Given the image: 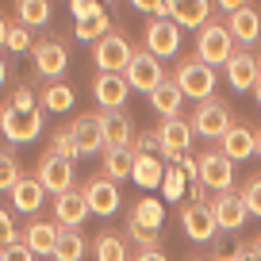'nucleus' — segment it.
<instances>
[{"label":"nucleus","mask_w":261,"mask_h":261,"mask_svg":"<svg viewBox=\"0 0 261 261\" xmlns=\"http://www.w3.org/2000/svg\"><path fill=\"white\" fill-rule=\"evenodd\" d=\"M234 46H238V42L230 39L227 23L207 19V23L196 31V58H200V62H207L212 69H215V65H227L230 54H234Z\"/></svg>","instance_id":"1"},{"label":"nucleus","mask_w":261,"mask_h":261,"mask_svg":"<svg viewBox=\"0 0 261 261\" xmlns=\"http://www.w3.org/2000/svg\"><path fill=\"white\" fill-rule=\"evenodd\" d=\"M173 81L185 92V100H196V104H200V100H212V92H215V69L207 62H200V58H185V62L177 65Z\"/></svg>","instance_id":"2"},{"label":"nucleus","mask_w":261,"mask_h":261,"mask_svg":"<svg viewBox=\"0 0 261 261\" xmlns=\"http://www.w3.org/2000/svg\"><path fill=\"white\" fill-rule=\"evenodd\" d=\"M130 58H135V50L123 31H108L100 42H92V62L100 73H127Z\"/></svg>","instance_id":"3"},{"label":"nucleus","mask_w":261,"mask_h":261,"mask_svg":"<svg viewBox=\"0 0 261 261\" xmlns=\"http://www.w3.org/2000/svg\"><path fill=\"white\" fill-rule=\"evenodd\" d=\"M192 130L200 135V139H223L230 127H234V115H230V108L223 104V100H200L196 104V112H192Z\"/></svg>","instance_id":"4"},{"label":"nucleus","mask_w":261,"mask_h":261,"mask_svg":"<svg viewBox=\"0 0 261 261\" xmlns=\"http://www.w3.org/2000/svg\"><path fill=\"white\" fill-rule=\"evenodd\" d=\"M0 135L12 142V146H27L42 135V115L39 112H19V108L4 104L0 108Z\"/></svg>","instance_id":"5"},{"label":"nucleus","mask_w":261,"mask_h":261,"mask_svg":"<svg viewBox=\"0 0 261 261\" xmlns=\"http://www.w3.org/2000/svg\"><path fill=\"white\" fill-rule=\"evenodd\" d=\"M207 207H212L215 227H219V230H227V234H238V230H242V223L250 219L242 192H215V200H212Z\"/></svg>","instance_id":"6"},{"label":"nucleus","mask_w":261,"mask_h":261,"mask_svg":"<svg viewBox=\"0 0 261 261\" xmlns=\"http://www.w3.org/2000/svg\"><path fill=\"white\" fill-rule=\"evenodd\" d=\"M123 77H127L130 89H139V92H146V96H150V92L165 81L162 58H154L150 50H139V54L130 58V65H127V73H123Z\"/></svg>","instance_id":"7"},{"label":"nucleus","mask_w":261,"mask_h":261,"mask_svg":"<svg viewBox=\"0 0 261 261\" xmlns=\"http://www.w3.org/2000/svg\"><path fill=\"white\" fill-rule=\"evenodd\" d=\"M35 177H39V185L46 188V192L62 196V192H69V188H73V162H65V158H58L54 150H46V154L39 158Z\"/></svg>","instance_id":"8"},{"label":"nucleus","mask_w":261,"mask_h":261,"mask_svg":"<svg viewBox=\"0 0 261 261\" xmlns=\"http://www.w3.org/2000/svg\"><path fill=\"white\" fill-rule=\"evenodd\" d=\"M192 123L185 119V115H173V119H162L158 123V139H162V154L169 158V162H180L185 158V150L192 146Z\"/></svg>","instance_id":"9"},{"label":"nucleus","mask_w":261,"mask_h":261,"mask_svg":"<svg viewBox=\"0 0 261 261\" xmlns=\"http://www.w3.org/2000/svg\"><path fill=\"white\" fill-rule=\"evenodd\" d=\"M200 180H204V188H212V192H230V185H234V162H230L223 150L204 154L200 158Z\"/></svg>","instance_id":"10"},{"label":"nucleus","mask_w":261,"mask_h":261,"mask_svg":"<svg viewBox=\"0 0 261 261\" xmlns=\"http://www.w3.org/2000/svg\"><path fill=\"white\" fill-rule=\"evenodd\" d=\"M92 96H96V104L104 108V112H123V104H127V96H130V85H127L123 73H96Z\"/></svg>","instance_id":"11"},{"label":"nucleus","mask_w":261,"mask_h":261,"mask_svg":"<svg viewBox=\"0 0 261 261\" xmlns=\"http://www.w3.org/2000/svg\"><path fill=\"white\" fill-rule=\"evenodd\" d=\"M146 50L154 58L180 54V27L173 23V19H150L146 23Z\"/></svg>","instance_id":"12"},{"label":"nucleus","mask_w":261,"mask_h":261,"mask_svg":"<svg viewBox=\"0 0 261 261\" xmlns=\"http://www.w3.org/2000/svg\"><path fill=\"white\" fill-rule=\"evenodd\" d=\"M223 69H227V81H230V89H234V92L253 89V85H257V77H261L257 54H250V50H242V46L230 54V62L223 65Z\"/></svg>","instance_id":"13"},{"label":"nucleus","mask_w":261,"mask_h":261,"mask_svg":"<svg viewBox=\"0 0 261 261\" xmlns=\"http://www.w3.org/2000/svg\"><path fill=\"white\" fill-rule=\"evenodd\" d=\"M85 215H89V200H85V188H69V192L54 196V223L58 227H81Z\"/></svg>","instance_id":"14"},{"label":"nucleus","mask_w":261,"mask_h":261,"mask_svg":"<svg viewBox=\"0 0 261 261\" xmlns=\"http://www.w3.org/2000/svg\"><path fill=\"white\" fill-rule=\"evenodd\" d=\"M180 227H185V234L192 238V242H215V234H219L207 204H188L185 212H180Z\"/></svg>","instance_id":"15"},{"label":"nucleus","mask_w":261,"mask_h":261,"mask_svg":"<svg viewBox=\"0 0 261 261\" xmlns=\"http://www.w3.org/2000/svg\"><path fill=\"white\" fill-rule=\"evenodd\" d=\"M35 69H39L46 81H62V73L69 69V54H65L62 42H35Z\"/></svg>","instance_id":"16"},{"label":"nucleus","mask_w":261,"mask_h":261,"mask_svg":"<svg viewBox=\"0 0 261 261\" xmlns=\"http://www.w3.org/2000/svg\"><path fill=\"white\" fill-rule=\"evenodd\" d=\"M85 200H89V212L96 215H112L119 207V185L112 177H92L85 185Z\"/></svg>","instance_id":"17"},{"label":"nucleus","mask_w":261,"mask_h":261,"mask_svg":"<svg viewBox=\"0 0 261 261\" xmlns=\"http://www.w3.org/2000/svg\"><path fill=\"white\" fill-rule=\"evenodd\" d=\"M169 19L177 27L200 31V27L212 19V0H169Z\"/></svg>","instance_id":"18"},{"label":"nucleus","mask_w":261,"mask_h":261,"mask_svg":"<svg viewBox=\"0 0 261 261\" xmlns=\"http://www.w3.org/2000/svg\"><path fill=\"white\" fill-rule=\"evenodd\" d=\"M58 223H46V219H31L23 230V242L35 257H54V246H58Z\"/></svg>","instance_id":"19"},{"label":"nucleus","mask_w":261,"mask_h":261,"mask_svg":"<svg viewBox=\"0 0 261 261\" xmlns=\"http://www.w3.org/2000/svg\"><path fill=\"white\" fill-rule=\"evenodd\" d=\"M227 31L238 46H250V42L261 39V12L257 8H238L227 16Z\"/></svg>","instance_id":"20"},{"label":"nucleus","mask_w":261,"mask_h":261,"mask_svg":"<svg viewBox=\"0 0 261 261\" xmlns=\"http://www.w3.org/2000/svg\"><path fill=\"white\" fill-rule=\"evenodd\" d=\"M69 130H73L81 154H96V150H104V119H100V115H77V119L69 123Z\"/></svg>","instance_id":"21"},{"label":"nucleus","mask_w":261,"mask_h":261,"mask_svg":"<svg viewBox=\"0 0 261 261\" xmlns=\"http://www.w3.org/2000/svg\"><path fill=\"white\" fill-rule=\"evenodd\" d=\"M219 142H223V154H227L230 162H246V158L257 154V135H253L250 127H242V123H234Z\"/></svg>","instance_id":"22"},{"label":"nucleus","mask_w":261,"mask_h":261,"mask_svg":"<svg viewBox=\"0 0 261 261\" xmlns=\"http://www.w3.org/2000/svg\"><path fill=\"white\" fill-rule=\"evenodd\" d=\"M8 196H12V207H16V212L35 215V212L42 207V196H46V188L39 185V177H27V173H23V177H19V185L12 188Z\"/></svg>","instance_id":"23"},{"label":"nucleus","mask_w":261,"mask_h":261,"mask_svg":"<svg viewBox=\"0 0 261 261\" xmlns=\"http://www.w3.org/2000/svg\"><path fill=\"white\" fill-rule=\"evenodd\" d=\"M180 104H185V92L177 89V81H173V77H165V81L158 85L154 92H150V108H154L162 119H173V115H180Z\"/></svg>","instance_id":"24"},{"label":"nucleus","mask_w":261,"mask_h":261,"mask_svg":"<svg viewBox=\"0 0 261 261\" xmlns=\"http://www.w3.org/2000/svg\"><path fill=\"white\" fill-rule=\"evenodd\" d=\"M130 173H135V146H108L104 150V177H112L115 185L119 180H130Z\"/></svg>","instance_id":"25"},{"label":"nucleus","mask_w":261,"mask_h":261,"mask_svg":"<svg viewBox=\"0 0 261 261\" xmlns=\"http://www.w3.org/2000/svg\"><path fill=\"white\" fill-rule=\"evenodd\" d=\"M162 177H165V162L158 154H135V173L130 180L142 188H162Z\"/></svg>","instance_id":"26"},{"label":"nucleus","mask_w":261,"mask_h":261,"mask_svg":"<svg viewBox=\"0 0 261 261\" xmlns=\"http://www.w3.org/2000/svg\"><path fill=\"white\" fill-rule=\"evenodd\" d=\"M104 119V150L108 146H130V139H135V130H130V119L123 112H104L100 115Z\"/></svg>","instance_id":"27"},{"label":"nucleus","mask_w":261,"mask_h":261,"mask_svg":"<svg viewBox=\"0 0 261 261\" xmlns=\"http://www.w3.org/2000/svg\"><path fill=\"white\" fill-rule=\"evenodd\" d=\"M39 104L46 108V112H69V108L77 104V92L69 89V85H62V81H50V85H42Z\"/></svg>","instance_id":"28"},{"label":"nucleus","mask_w":261,"mask_h":261,"mask_svg":"<svg viewBox=\"0 0 261 261\" xmlns=\"http://www.w3.org/2000/svg\"><path fill=\"white\" fill-rule=\"evenodd\" d=\"M73 31H77V39H81V42H100L108 31H112V16H108L104 8H96L92 16L77 19V27H73Z\"/></svg>","instance_id":"29"},{"label":"nucleus","mask_w":261,"mask_h":261,"mask_svg":"<svg viewBox=\"0 0 261 261\" xmlns=\"http://www.w3.org/2000/svg\"><path fill=\"white\" fill-rule=\"evenodd\" d=\"M85 257V238L81 230L62 227L58 230V246H54V261H81Z\"/></svg>","instance_id":"30"},{"label":"nucleus","mask_w":261,"mask_h":261,"mask_svg":"<svg viewBox=\"0 0 261 261\" xmlns=\"http://www.w3.org/2000/svg\"><path fill=\"white\" fill-rule=\"evenodd\" d=\"M96 261H130L127 257V238L115 234V230H104V234H96Z\"/></svg>","instance_id":"31"},{"label":"nucleus","mask_w":261,"mask_h":261,"mask_svg":"<svg viewBox=\"0 0 261 261\" xmlns=\"http://www.w3.org/2000/svg\"><path fill=\"white\" fill-rule=\"evenodd\" d=\"M130 223H139V227H146V230L158 234V227L165 223V207L158 204V200H150V196H142L139 204H135V212H130Z\"/></svg>","instance_id":"32"},{"label":"nucleus","mask_w":261,"mask_h":261,"mask_svg":"<svg viewBox=\"0 0 261 261\" xmlns=\"http://www.w3.org/2000/svg\"><path fill=\"white\" fill-rule=\"evenodd\" d=\"M16 16H19L23 27H46L50 0H16Z\"/></svg>","instance_id":"33"},{"label":"nucleus","mask_w":261,"mask_h":261,"mask_svg":"<svg viewBox=\"0 0 261 261\" xmlns=\"http://www.w3.org/2000/svg\"><path fill=\"white\" fill-rule=\"evenodd\" d=\"M185 188H188L185 169H180L177 162H169V165H165V177H162V196L177 204V200H185Z\"/></svg>","instance_id":"34"},{"label":"nucleus","mask_w":261,"mask_h":261,"mask_svg":"<svg viewBox=\"0 0 261 261\" xmlns=\"http://www.w3.org/2000/svg\"><path fill=\"white\" fill-rule=\"evenodd\" d=\"M50 150H54L58 158H65V162H77V158H81V146H77V139H73V130H69V127L54 130V139H50Z\"/></svg>","instance_id":"35"},{"label":"nucleus","mask_w":261,"mask_h":261,"mask_svg":"<svg viewBox=\"0 0 261 261\" xmlns=\"http://www.w3.org/2000/svg\"><path fill=\"white\" fill-rule=\"evenodd\" d=\"M19 162H16V154L12 150H0V192H12V188L19 185Z\"/></svg>","instance_id":"36"},{"label":"nucleus","mask_w":261,"mask_h":261,"mask_svg":"<svg viewBox=\"0 0 261 261\" xmlns=\"http://www.w3.org/2000/svg\"><path fill=\"white\" fill-rule=\"evenodd\" d=\"M242 250H246V246L242 242H238V238H219V234H215V257L212 261H242Z\"/></svg>","instance_id":"37"},{"label":"nucleus","mask_w":261,"mask_h":261,"mask_svg":"<svg viewBox=\"0 0 261 261\" xmlns=\"http://www.w3.org/2000/svg\"><path fill=\"white\" fill-rule=\"evenodd\" d=\"M127 242L139 246V253L142 250H162V246H158V234L146 230V227H139V223H127Z\"/></svg>","instance_id":"38"},{"label":"nucleus","mask_w":261,"mask_h":261,"mask_svg":"<svg viewBox=\"0 0 261 261\" xmlns=\"http://www.w3.org/2000/svg\"><path fill=\"white\" fill-rule=\"evenodd\" d=\"M8 50H12V54L35 50V42H31V27H23V23H12V31H8Z\"/></svg>","instance_id":"39"},{"label":"nucleus","mask_w":261,"mask_h":261,"mask_svg":"<svg viewBox=\"0 0 261 261\" xmlns=\"http://www.w3.org/2000/svg\"><path fill=\"white\" fill-rule=\"evenodd\" d=\"M242 200H246V212H250L253 219H261V177H250V180H246Z\"/></svg>","instance_id":"40"},{"label":"nucleus","mask_w":261,"mask_h":261,"mask_svg":"<svg viewBox=\"0 0 261 261\" xmlns=\"http://www.w3.org/2000/svg\"><path fill=\"white\" fill-rule=\"evenodd\" d=\"M130 8L146 12L154 19H169V0H130Z\"/></svg>","instance_id":"41"},{"label":"nucleus","mask_w":261,"mask_h":261,"mask_svg":"<svg viewBox=\"0 0 261 261\" xmlns=\"http://www.w3.org/2000/svg\"><path fill=\"white\" fill-rule=\"evenodd\" d=\"M8 104H12V108H19V112H39V108H35V104H39V96H35V92L27 89V85H19V89L12 92V100H8Z\"/></svg>","instance_id":"42"},{"label":"nucleus","mask_w":261,"mask_h":261,"mask_svg":"<svg viewBox=\"0 0 261 261\" xmlns=\"http://www.w3.org/2000/svg\"><path fill=\"white\" fill-rule=\"evenodd\" d=\"M0 261H35V253L27 250L23 238H16L12 246H4V250H0Z\"/></svg>","instance_id":"43"},{"label":"nucleus","mask_w":261,"mask_h":261,"mask_svg":"<svg viewBox=\"0 0 261 261\" xmlns=\"http://www.w3.org/2000/svg\"><path fill=\"white\" fill-rule=\"evenodd\" d=\"M16 223H12V215H8V207H0V250H4V246H12L16 242Z\"/></svg>","instance_id":"44"},{"label":"nucleus","mask_w":261,"mask_h":261,"mask_svg":"<svg viewBox=\"0 0 261 261\" xmlns=\"http://www.w3.org/2000/svg\"><path fill=\"white\" fill-rule=\"evenodd\" d=\"M158 150H162L158 130H146V135H139V146H135V154H158Z\"/></svg>","instance_id":"45"},{"label":"nucleus","mask_w":261,"mask_h":261,"mask_svg":"<svg viewBox=\"0 0 261 261\" xmlns=\"http://www.w3.org/2000/svg\"><path fill=\"white\" fill-rule=\"evenodd\" d=\"M100 8V0H69V12H73L77 19H85V16H92V12Z\"/></svg>","instance_id":"46"},{"label":"nucleus","mask_w":261,"mask_h":261,"mask_svg":"<svg viewBox=\"0 0 261 261\" xmlns=\"http://www.w3.org/2000/svg\"><path fill=\"white\" fill-rule=\"evenodd\" d=\"M177 165L185 169V177H188V180H200V162H196V158H180Z\"/></svg>","instance_id":"47"},{"label":"nucleus","mask_w":261,"mask_h":261,"mask_svg":"<svg viewBox=\"0 0 261 261\" xmlns=\"http://www.w3.org/2000/svg\"><path fill=\"white\" fill-rule=\"evenodd\" d=\"M215 4H219L227 16H230V12H238V8H250V0H215Z\"/></svg>","instance_id":"48"},{"label":"nucleus","mask_w":261,"mask_h":261,"mask_svg":"<svg viewBox=\"0 0 261 261\" xmlns=\"http://www.w3.org/2000/svg\"><path fill=\"white\" fill-rule=\"evenodd\" d=\"M135 261H169L162 250H142V253H135Z\"/></svg>","instance_id":"49"},{"label":"nucleus","mask_w":261,"mask_h":261,"mask_svg":"<svg viewBox=\"0 0 261 261\" xmlns=\"http://www.w3.org/2000/svg\"><path fill=\"white\" fill-rule=\"evenodd\" d=\"M8 31H12V23L0 16V46H8Z\"/></svg>","instance_id":"50"},{"label":"nucleus","mask_w":261,"mask_h":261,"mask_svg":"<svg viewBox=\"0 0 261 261\" xmlns=\"http://www.w3.org/2000/svg\"><path fill=\"white\" fill-rule=\"evenodd\" d=\"M4 81H8V62H4V54H0V89H4Z\"/></svg>","instance_id":"51"},{"label":"nucleus","mask_w":261,"mask_h":261,"mask_svg":"<svg viewBox=\"0 0 261 261\" xmlns=\"http://www.w3.org/2000/svg\"><path fill=\"white\" fill-rule=\"evenodd\" d=\"M253 96H257V108H261V77H257V85H253Z\"/></svg>","instance_id":"52"},{"label":"nucleus","mask_w":261,"mask_h":261,"mask_svg":"<svg viewBox=\"0 0 261 261\" xmlns=\"http://www.w3.org/2000/svg\"><path fill=\"white\" fill-rule=\"evenodd\" d=\"M253 135H257V154H253V158H261V130H253Z\"/></svg>","instance_id":"53"},{"label":"nucleus","mask_w":261,"mask_h":261,"mask_svg":"<svg viewBox=\"0 0 261 261\" xmlns=\"http://www.w3.org/2000/svg\"><path fill=\"white\" fill-rule=\"evenodd\" d=\"M257 65H261V50H257Z\"/></svg>","instance_id":"54"},{"label":"nucleus","mask_w":261,"mask_h":261,"mask_svg":"<svg viewBox=\"0 0 261 261\" xmlns=\"http://www.w3.org/2000/svg\"><path fill=\"white\" fill-rule=\"evenodd\" d=\"M192 261H204V257H192Z\"/></svg>","instance_id":"55"}]
</instances>
